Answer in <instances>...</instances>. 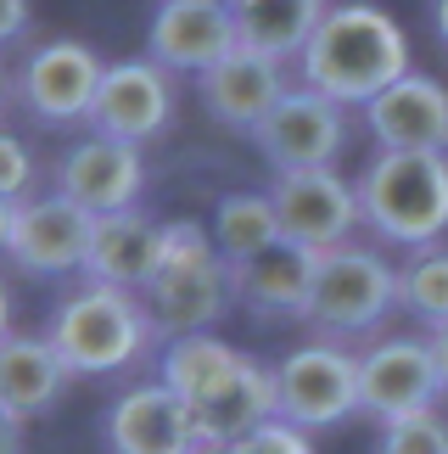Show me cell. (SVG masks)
Wrapping results in <instances>:
<instances>
[{
  "label": "cell",
  "instance_id": "d6a6232c",
  "mask_svg": "<svg viewBox=\"0 0 448 454\" xmlns=\"http://www.w3.org/2000/svg\"><path fill=\"white\" fill-rule=\"evenodd\" d=\"M432 28H437V40L448 45V0H432Z\"/></svg>",
  "mask_w": 448,
  "mask_h": 454
},
{
  "label": "cell",
  "instance_id": "cb8c5ba5",
  "mask_svg": "<svg viewBox=\"0 0 448 454\" xmlns=\"http://www.w3.org/2000/svg\"><path fill=\"white\" fill-rule=\"evenodd\" d=\"M281 241V219H274L269 191H230L213 207V247L224 253V264H247V258L269 253Z\"/></svg>",
  "mask_w": 448,
  "mask_h": 454
},
{
  "label": "cell",
  "instance_id": "277c9868",
  "mask_svg": "<svg viewBox=\"0 0 448 454\" xmlns=\"http://www.w3.org/2000/svg\"><path fill=\"white\" fill-rule=\"evenodd\" d=\"M236 286H230V264L213 247V224L202 219H174L163 224V264L146 281L141 303L158 325V337H197L213 331L230 309Z\"/></svg>",
  "mask_w": 448,
  "mask_h": 454
},
{
  "label": "cell",
  "instance_id": "7c38bea8",
  "mask_svg": "<svg viewBox=\"0 0 448 454\" xmlns=\"http://www.w3.org/2000/svg\"><path fill=\"white\" fill-rule=\"evenodd\" d=\"M146 191V157L141 146L112 141V135H84L57 157V197H67L73 207H84L90 219L124 214L141 202Z\"/></svg>",
  "mask_w": 448,
  "mask_h": 454
},
{
  "label": "cell",
  "instance_id": "9c48e42d",
  "mask_svg": "<svg viewBox=\"0 0 448 454\" xmlns=\"http://www.w3.org/2000/svg\"><path fill=\"white\" fill-rule=\"evenodd\" d=\"M107 79V62L96 57L84 40H45L23 57V74H17V101L28 107L34 124H90L96 90Z\"/></svg>",
  "mask_w": 448,
  "mask_h": 454
},
{
  "label": "cell",
  "instance_id": "1f68e13d",
  "mask_svg": "<svg viewBox=\"0 0 448 454\" xmlns=\"http://www.w3.org/2000/svg\"><path fill=\"white\" fill-rule=\"evenodd\" d=\"M12 224H17V202H6V197H0V253L12 247Z\"/></svg>",
  "mask_w": 448,
  "mask_h": 454
},
{
  "label": "cell",
  "instance_id": "603a6c76",
  "mask_svg": "<svg viewBox=\"0 0 448 454\" xmlns=\"http://www.w3.org/2000/svg\"><path fill=\"white\" fill-rule=\"evenodd\" d=\"M274 415H281V381H274V364H264V359L247 354L241 376L213 398V404L197 410V421H202V438H208L213 449H224V443L247 438L252 427L274 421Z\"/></svg>",
  "mask_w": 448,
  "mask_h": 454
},
{
  "label": "cell",
  "instance_id": "5bb4252c",
  "mask_svg": "<svg viewBox=\"0 0 448 454\" xmlns=\"http://www.w3.org/2000/svg\"><path fill=\"white\" fill-rule=\"evenodd\" d=\"M90 236H96V219L50 191V197L17 202V224H12L6 258L23 275H34V281H62V275H84Z\"/></svg>",
  "mask_w": 448,
  "mask_h": 454
},
{
  "label": "cell",
  "instance_id": "5b68a950",
  "mask_svg": "<svg viewBox=\"0 0 448 454\" xmlns=\"http://www.w3.org/2000/svg\"><path fill=\"white\" fill-rule=\"evenodd\" d=\"M398 309V270L387 264L375 247H331L314 258V292H308L303 325L320 342H353L387 325V314Z\"/></svg>",
  "mask_w": 448,
  "mask_h": 454
},
{
  "label": "cell",
  "instance_id": "44dd1931",
  "mask_svg": "<svg viewBox=\"0 0 448 454\" xmlns=\"http://www.w3.org/2000/svg\"><path fill=\"white\" fill-rule=\"evenodd\" d=\"M241 364H247L241 348L219 342L213 331H197V337H174V342L163 348L158 381H163V387H174L191 410H202V404H213V398L241 376Z\"/></svg>",
  "mask_w": 448,
  "mask_h": 454
},
{
  "label": "cell",
  "instance_id": "e0dca14e",
  "mask_svg": "<svg viewBox=\"0 0 448 454\" xmlns=\"http://www.w3.org/2000/svg\"><path fill=\"white\" fill-rule=\"evenodd\" d=\"M365 129L382 152H448V90L426 74H404L365 107Z\"/></svg>",
  "mask_w": 448,
  "mask_h": 454
},
{
  "label": "cell",
  "instance_id": "6da1fadb",
  "mask_svg": "<svg viewBox=\"0 0 448 454\" xmlns=\"http://www.w3.org/2000/svg\"><path fill=\"white\" fill-rule=\"evenodd\" d=\"M297 74L308 90L331 96L336 107H370L409 74V34L382 6L348 0V6L325 12V23L297 57Z\"/></svg>",
  "mask_w": 448,
  "mask_h": 454
},
{
  "label": "cell",
  "instance_id": "d4e9b609",
  "mask_svg": "<svg viewBox=\"0 0 448 454\" xmlns=\"http://www.w3.org/2000/svg\"><path fill=\"white\" fill-rule=\"evenodd\" d=\"M398 309L415 314L421 325L443 331L448 325V247H421V253H404L398 264Z\"/></svg>",
  "mask_w": 448,
  "mask_h": 454
},
{
  "label": "cell",
  "instance_id": "8fae6325",
  "mask_svg": "<svg viewBox=\"0 0 448 454\" xmlns=\"http://www.w3.org/2000/svg\"><path fill=\"white\" fill-rule=\"evenodd\" d=\"M274 219H281V241L308 253H331L348 247L359 219V191L353 180H342L336 168H303V174H274L269 185Z\"/></svg>",
  "mask_w": 448,
  "mask_h": 454
},
{
  "label": "cell",
  "instance_id": "7402d4cb",
  "mask_svg": "<svg viewBox=\"0 0 448 454\" xmlns=\"http://www.w3.org/2000/svg\"><path fill=\"white\" fill-rule=\"evenodd\" d=\"M230 12L247 51H264L274 62H297L331 6L325 0H230Z\"/></svg>",
  "mask_w": 448,
  "mask_h": 454
},
{
  "label": "cell",
  "instance_id": "4316f807",
  "mask_svg": "<svg viewBox=\"0 0 448 454\" xmlns=\"http://www.w3.org/2000/svg\"><path fill=\"white\" fill-rule=\"evenodd\" d=\"M219 454H314V443H308V432L303 427H291V421H264V427H252L247 438H236V443H224Z\"/></svg>",
  "mask_w": 448,
  "mask_h": 454
},
{
  "label": "cell",
  "instance_id": "4dcf8cb0",
  "mask_svg": "<svg viewBox=\"0 0 448 454\" xmlns=\"http://www.w3.org/2000/svg\"><path fill=\"white\" fill-rule=\"evenodd\" d=\"M432 354H437V376H443V393H448V325L432 331Z\"/></svg>",
  "mask_w": 448,
  "mask_h": 454
},
{
  "label": "cell",
  "instance_id": "e575fe53",
  "mask_svg": "<svg viewBox=\"0 0 448 454\" xmlns=\"http://www.w3.org/2000/svg\"><path fill=\"white\" fill-rule=\"evenodd\" d=\"M0 96H6V74H0Z\"/></svg>",
  "mask_w": 448,
  "mask_h": 454
},
{
  "label": "cell",
  "instance_id": "f1b7e54d",
  "mask_svg": "<svg viewBox=\"0 0 448 454\" xmlns=\"http://www.w3.org/2000/svg\"><path fill=\"white\" fill-rule=\"evenodd\" d=\"M28 28V0H0V45H12Z\"/></svg>",
  "mask_w": 448,
  "mask_h": 454
},
{
  "label": "cell",
  "instance_id": "484cf974",
  "mask_svg": "<svg viewBox=\"0 0 448 454\" xmlns=\"http://www.w3.org/2000/svg\"><path fill=\"white\" fill-rule=\"evenodd\" d=\"M375 454H448V421L437 410L426 415H404V421L382 427L375 438Z\"/></svg>",
  "mask_w": 448,
  "mask_h": 454
},
{
  "label": "cell",
  "instance_id": "83f0119b",
  "mask_svg": "<svg viewBox=\"0 0 448 454\" xmlns=\"http://www.w3.org/2000/svg\"><path fill=\"white\" fill-rule=\"evenodd\" d=\"M34 152L17 141L12 129H0V197L6 202H28V191H34Z\"/></svg>",
  "mask_w": 448,
  "mask_h": 454
},
{
  "label": "cell",
  "instance_id": "2e32d148",
  "mask_svg": "<svg viewBox=\"0 0 448 454\" xmlns=\"http://www.w3.org/2000/svg\"><path fill=\"white\" fill-rule=\"evenodd\" d=\"M291 90L286 84V62H274L264 57V51H230L219 67H208V74L197 79V96H202V107H208L213 124L224 129H241V135H252L264 118L281 107V96Z\"/></svg>",
  "mask_w": 448,
  "mask_h": 454
},
{
  "label": "cell",
  "instance_id": "d6986e66",
  "mask_svg": "<svg viewBox=\"0 0 448 454\" xmlns=\"http://www.w3.org/2000/svg\"><path fill=\"white\" fill-rule=\"evenodd\" d=\"M163 264V224L141 214V207H124V214L96 219L90 236V258H84V281L118 286V292H146V281Z\"/></svg>",
  "mask_w": 448,
  "mask_h": 454
},
{
  "label": "cell",
  "instance_id": "9a60e30c",
  "mask_svg": "<svg viewBox=\"0 0 448 454\" xmlns=\"http://www.w3.org/2000/svg\"><path fill=\"white\" fill-rule=\"evenodd\" d=\"M174 124V74H163L151 57H129V62H107V79L96 90L90 107V129L112 135V141L146 146Z\"/></svg>",
  "mask_w": 448,
  "mask_h": 454
},
{
  "label": "cell",
  "instance_id": "30bf717a",
  "mask_svg": "<svg viewBox=\"0 0 448 454\" xmlns=\"http://www.w3.org/2000/svg\"><path fill=\"white\" fill-rule=\"evenodd\" d=\"M443 393L432 337H382L359 354V415L370 421H404V415H426Z\"/></svg>",
  "mask_w": 448,
  "mask_h": 454
},
{
  "label": "cell",
  "instance_id": "836d02e7",
  "mask_svg": "<svg viewBox=\"0 0 448 454\" xmlns=\"http://www.w3.org/2000/svg\"><path fill=\"white\" fill-rule=\"evenodd\" d=\"M6 337H12V292L0 286V342H6Z\"/></svg>",
  "mask_w": 448,
  "mask_h": 454
},
{
  "label": "cell",
  "instance_id": "4fadbf2b",
  "mask_svg": "<svg viewBox=\"0 0 448 454\" xmlns=\"http://www.w3.org/2000/svg\"><path fill=\"white\" fill-rule=\"evenodd\" d=\"M230 51H241L230 0H158L146 28V57L163 74H208Z\"/></svg>",
  "mask_w": 448,
  "mask_h": 454
},
{
  "label": "cell",
  "instance_id": "ba28073f",
  "mask_svg": "<svg viewBox=\"0 0 448 454\" xmlns=\"http://www.w3.org/2000/svg\"><path fill=\"white\" fill-rule=\"evenodd\" d=\"M101 443L107 454H219L202 438L197 410L163 381H135L118 393L101 421Z\"/></svg>",
  "mask_w": 448,
  "mask_h": 454
},
{
  "label": "cell",
  "instance_id": "52a82bcc",
  "mask_svg": "<svg viewBox=\"0 0 448 454\" xmlns=\"http://www.w3.org/2000/svg\"><path fill=\"white\" fill-rule=\"evenodd\" d=\"M281 381V421L320 432L342 427L348 415H359V354H348L342 342H303L274 364Z\"/></svg>",
  "mask_w": 448,
  "mask_h": 454
},
{
  "label": "cell",
  "instance_id": "7a4b0ae2",
  "mask_svg": "<svg viewBox=\"0 0 448 454\" xmlns=\"http://www.w3.org/2000/svg\"><path fill=\"white\" fill-rule=\"evenodd\" d=\"M353 191L365 231L387 247L421 253L448 231V152H375Z\"/></svg>",
  "mask_w": 448,
  "mask_h": 454
},
{
  "label": "cell",
  "instance_id": "3957f363",
  "mask_svg": "<svg viewBox=\"0 0 448 454\" xmlns=\"http://www.w3.org/2000/svg\"><path fill=\"white\" fill-rule=\"evenodd\" d=\"M158 325L141 303V292H118L101 281L73 286L67 298L50 309L45 342L57 348L67 376H118L151 348Z\"/></svg>",
  "mask_w": 448,
  "mask_h": 454
},
{
  "label": "cell",
  "instance_id": "f546056e",
  "mask_svg": "<svg viewBox=\"0 0 448 454\" xmlns=\"http://www.w3.org/2000/svg\"><path fill=\"white\" fill-rule=\"evenodd\" d=\"M0 454H28V427L0 410Z\"/></svg>",
  "mask_w": 448,
  "mask_h": 454
},
{
  "label": "cell",
  "instance_id": "8992f818",
  "mask_svg": "<svg viewBox=\"0 0 448 454\" xmlns=\"http://www.w3.org/2000/svg\"><path fill=\"white\" fill-rule=\"evenodd\" d=\"M348 135H353L348 107H336L331 96L308 90V84H291L281 107L252 129V146L274 174H303V168H336V157L348 152Z\"/></svg>",
  "mask_w": 448,
  "mask_h": 454
},
{
  "label": "cell",
  "instance_id": "ac0fdd59",
  "mask_svg": "<svg viewBox=\"0 0 448 454\" xmlns=\"http://www.w3.org/2000/svg\"><path fill=\"white\" fill-rule=\"evenodd\" d=\"M314 258L308 247H291V241H274L269 253L247 258V264L230 270L236 303L252 314V320H303L308 314V292H314Z\"/></svg>",
  "mask_w": 448,
  "mask_h": 454
},
{
  "label": "cell",
  "instance_id": "ffe728a7",
  "mask_svg": "<svg viewBox=\"0 0 448 454\" xmlns=\"http://www.w3.org/2000/svg\"><path fill=\"white\" fill-rule=\"evenodd\" d=\"M67 364L57 359V348L40 337H28V331H12L6 342H0V410L17 415V421H34V415L57 410L62 393H67Z\"/></svg>",
  "mask_w": 448,
  "mask_h": 454
}]
</instances>
